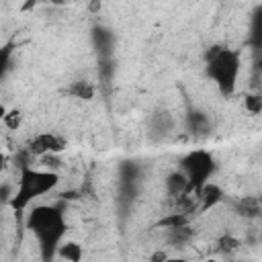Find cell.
<instances>
[{
    "label": "cell",
    "mask_w": 262,
    "mask_h": 262,
    "mask_svg": "<svg viewBox=\"0 0 262 262\" xmlns=\"http://www.w3.org/2000/svg\"><path fill=\"white\" fill-rule=\"evenodd\" d=\"M27 229L37 242L41 262H51L57 256L59 246L66 242V215L55 205H35L27 213Z\"/></svg>",
    "instance_id": "obj_1"
},
{
    "label": "cell",
    "mask_w": 262,
    "mask_h": 262,
    "mask_svg": "<svg viewBox=\"0 0 262 262\" xmlns=\"http://www.w3.org/2000/svg\"><path fill=\"white\" fill-rule=\"evenodd\" d=\"M59 184V174L55 170H39L33 166H20L16 186L10 194V209L16 213L27 211L37 199L53 192Z\"/></svg>",
    "instance_id": "obj_2"
},
{
    "label": "cell",
    "mask_w": 262,
    "mask_h": 262,
    "mask_svg": "<svg viewBox=\"0 0 262 262\" xmlns=\"http://www.w3.org/2000/svg\"><path fill=\"white\" fill-rule=\"evenodd\" d=\"M205 72L221 96H231L237 88L239 74H242L239 51L231 47H215V51H211L207 57Z\"/></svg>",
    "instance_id": "obj_3"
},
{
    "label": "cell",
    "mask_w": 262,
    "mask_h": 262,
    "mask_svg": "<svg viewBox=\"0 0 262 262\" xmlns=\"http://www.w3.org/2000/svg\"><path fill=\"white\" fill-rule=\"evenodd\" d=\"M215 168L217 166H215L213 154L203 149V147L190 149L188 154H184L180 158V166H178V170L186 176L192 194H199L211 182V178L215 174Z\"/></svg>",
    "instance_id": "obj_4"
},
{
    "label": "cell",
    "mask_w": 262,
    "mask_h": 262,
    "mask_svg": "<svg viewBox=\"0 0 262 262\" xmlns=\"http://www.w3.org/2000/svg\"><path fill=\"white\" fill-rule=\"evenodd\" d=\"M66 147L63 139H59L57 135L53 133H39L31 139L29 143V151L35 154V156H45V154H55V151H61Z\"/></svg>",
    "instance_id": "obj_5"
},
{
    "label": "cell",
    "mask_w": 262,
    "mask_h": 262,
    "mask_svg": "<svg viewBox=\"0 0 262 262\" xmlns=\"http://www.w3.org/2000/svg\"><path fill=\"white\" fill-rule=\"evenodd\" d=\"M223 190H221V186L219 184H215V182H209L199 194H196V199L201 201V213H205V211H209V209H213L215 205H219L221 201H223Z\"/></svg>",
    "instance_id": "obj_6"
},
{
    "label": "cell",
    "mask_w": 262,
    "mask_h": 262,
    "mask_svg": "<svg viewBox=\"0 0 262 262\" xmlns=\"http://www.w3.org/2000/svg\"><path fill=\"white\" fill-rule=\"evenodd\" d=\"M186 125H188V129H190L194 135H205V133H209V129H211L209 115L203 113V111H188V115H186Z\"/></svg>",
    "instance_id": "obj_7"
},
{
    "label": "cell",
    "mask_w": 262,
    "mask_h": 262,
    "mask_svg": "<svg viewBox=\"0 0 262 262\" xmlns=\"http://www.w3.org/2000/svg\"><path fill=\"white\" fill-rule=\"evenodd\" d=\"M166 190L172 194V196H180V194H188L190 192V186H188V180L186 176L180 172V170H174L168 174L166 178Z\"/></svg>",
    "instance_id": "obj_8"
},
{
    "label": "cell",
    "mask_w": 262,
    "mask_h": 262,
    "mask_svg": "<svg viewBox=\"0 0 262 262\" xmlns=\"http://www.w3.org/2000/svg\"><path fill=\"white\" fill-rule=\"evenodd\" d=\"M57 256L63 258L66 262H82L84 250H82V246H80L78 242H74V239H66V242L59 246Z\"/></svg>",
    "instance_id": "obj_9"
},
{
    "label": "cell",
    "mask_w": 262,
    "mask_h": 262,
    "mask_svg": "<svg viewBox=\"0 0 262 262\" xmlns=\"http://www.w3.org/2000/svg\"><path fill=\"white\" fill-rule=\"evenodd\" d=\"M160 225H162V227H166V229L170 231V229H176V227L188 225V219H186V215L180 211V213H172V215L164 217V219L160 221Z\"/></svg>",
    "instance_id": "obj_10"
},
{
    "label": "cell",
    "mask_w": 262,
    "mask_h": 262,
    "mask_svg": "<svg viewBox=\"0 0 262 262\" xmlns=\"http://www.w3.org/2000/svg\"><path fill=\"white\" fill-rule=\"evenodd\" d=\"M192 237V231L188 225H182V227H176V229H170V239L176 244V246H184L186 242H190Z\"/></svg>",
    "instance_id": "obj_11"
},
{
    "label": "cell",
    "mask_w": 262,
    "mask_h": 262,
    "mask_svg": "<svg viewBox=\"0 0 262 262\" xmlns=\"http://www.w3.org/2000/svg\"><path fill=\"white\" fill-rule=\"evenodd\" d=\"M244 108L250 115H260L262 113V94H246L244 98Z\"/></svg>",
    "instance_id": "obj_12"
},
{
    "label": "cell",
    "mask_w": 262,
    "mask_h": 262,
    "mask_svg": "<svg viewBox=\"0 0 262 262\" xmlns=\"http://www.w3.org/2000/svg\"><path fill=\"white\" fill-rule=\"evenodd\" d=\"M252 39L256 45H262V6L256 10L254 14V23H252Z\"/></svg>",
    "instance_id": "obj_13"
},
{
    "label": "cell",
    "mask_w": 262,
    "mask_h": 262,
    "mask_svg": "<svg viewBox=\"0 0 262 262\" xmlns=\"http://www.w3.org/2000/svg\"><path fill=\"white\" fill-rule=\"evenodd\" d=\"M20 121H23V115H20V111H16V108H12L10 113L2 115V123H4L8 129H12V131H16V129L20 127Z\"/></svg>",
    "instance_id": "obj_14"
},
{
    "label": "cell",
    "mask_w": 262,
    "mask_h": 262,
    "mask_svg": "<svg viewBox=\"0 0 262 262\" xmlns=\"http://www.w3.org/2000/svg\"><path fill=\"white\" fill-rule=\"evenodd\" d=\"M151 262H188V260L186 258H180V256H170L168 252L160 250V252H156L151 256Z\"/></svg>",
    "instance_id": "obj_15"
},
{
    "label": "cell",
    "mask_w": 262,
    "mask_h": 262,
    "mask_svg": "<svg viewBox=\"0 0 262 262\" xmlns=\"http://www.w3.org/2000/svg\"><path fill=\"white\" fill-rule=\"evenodd\" d=\"M237 246H239V242L235 237H231V235H223L219 239V250L221 252H233V250H237Z\"/></svg>",
    "instance_id": "obj_16"
},
{
    "label": "cell",
    "mask_w": 262,
    "mask_h": 262,
    "mask_svg": "<svg viewBox=\"0 0 262 262\" xmlns=\"http://www.w3.org/2000/svg\"><path fill=\"white\" fill-rule=\"evenodd\" d=\"M74 92H76L78 96H84V98H90V96H92V88H90V86H86L84 82H78Z\"/></svg>",
    "instance_id": "obj_17"
},
{
    "label": "cell",
    "mask_w": 262,
    "mask_h": 262,
    "mask_svg": "<svg viewBox=\"0 0 262 262\" xmlns=\"http://www.w3.org/2000/svg\"><path fill=\"white\" fill-rule=\"evenodd\" d=\"M205 262H219V260H215V258H207Z\"/></svg>",
    "instance_id": "obj_18"
},
{
    "label": "cell",
    "mask_w": 262,
    "mask_h": 262,
    "mask_svg": "<svg viewBox=\"0 0 262 262\" xmlns=\"http://www.w3.org/2000/svg\"><path fill=\"white\" fill-rule=\"evenodd\" d=\"M258 199H260V203H262V188H260V196H258Z\"/></svg>",
    "instance_id": "obj_19"
},
{
    "label": "cell",
    "mask_w": 262,
    "mask_h": 262,
    "mask_svg": "<svg viewBox=\"0 0 262 262\" xmlns=\"http://www.w3.org/2000/svg\"><path fill=\"white\" fill-rule=\"evenodd\" d=\"M260 68H262V59H260Z\"/></svg>",
    "instance_id": "obj_20"
}]
</instances>
